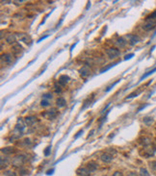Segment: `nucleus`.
<instances>
[{"label": "nucleus", "mask_w": 156, "mask_h": 176, "mask_svg": "<svg viewBox=\"0 0 156 176\" xmlns=\"http://www.w3.org/2000/svg\"><path fill=\"white\" fill-rule=\"evenodd\" d=\"M25 162V157L23 155H18V156H16V157L13 159L12 161V164L14 166H21Z\"/></svg>", "instance_id": "1"}, {"label": "nucleus", "mask_w": 156, "mask_h": 176, "mask_svg": "<svg viewBox=\"0 0 156 176\" xmlns=\"http://www.w3.org/2000/svg\"><path fill=\"white\" fill-rule=\"evenodd\" d=\"M155 26H156V20H154V19L152 18H147L146 21L144 23V25H143V29L145 30V31H149L151 29H153Z\"/></svg>", "instance_id": "2"}, {"label": "nucleus", "mask_w": 156, "mask_h": 176, "mask_svg": "<svg viewBox=\"0 0 156 176\" xmlns=\"http://www.w3.org/2000/svg\"><path fill=\"white\" fill-rule=\"evenodd\" d=\"M43 116H44L45 118H47L48 120H52V118H56L57 110L56 109H54V108H52L51 110H48V111H46L44 114H43Z\"/></svg>", "instance_id": "3"}, {"label": "nucleus", "mask_w": 156, "mask_h": 176, "mask_svg": "<svg viewBox=\"0 0 156 176\" xmlns=\"http://www.w3.org/2000/svg\"><path fill=\"white\" fill-rule=\"evenodd\" d=\"M107 55L110 59H114L116 57H118L119 55V51L116 48H109L108 50L106 51Z\"/></svg>", "instance_id": "4"}, {"label": "nucleus", "mask_w": 156, "mask_h": 176, "mask_svg": "<svg viewBox=\"0 0 156 176\" xmlns=\"http://www.w3.org/2000/svg\"><path fill=\"white\" fill-rule=\"evenodd\" d=\"M77 175L79 176H90L91 175V171L88 170L87 168H79L78 170H76Z\"/></svg>", "instance_id": "5"}, {"label": "nucleus", "mask_w": 156, "mask_h": 176, "mask_svg": "<svg viewBox=\"0 0 156 176\" xmlns=\"http://www.w3.org/2000/svg\"><path fill=\"white\" fill-rule=\"evenodd\" d=\"M24 130H25V125L24 123H23V121L21 120H19L17 125H16V131H18L20 135H22V133H23Z\"/></svg>", "instance_id": "6"}, {"label": "nucleus", "mask_w": 156, "mask_h": 176, "mask_svg": "<svg viewBox=\"0 0 156 176\" xmlns=\"http://www.w3.org/2000/svg\"><path fill=\"white\" fill-rule=\"evenodd\" d=\"M127 38L129 40V42L131 45H135L140 42V38L136 35H127Z\"/></svg>", "instance_id": "7"}, {"label": "nucleus", "mask_w": 156, "mask_h": 176, "mask_svg": "<svg viewBox=\"0 0 156 176\" xmlns=\"http://www.w3.org/2000/svg\"><path fill=\"white\" fill-rule=\"evenodd\" d=\"M79 72H80V74H81L82 77H87V76L90 75L91 70H90V68H88L87 66H84L79 70Z\"/></svg>", "instance_id": "8"}, {"label": "nucleus", "mask_w": 156, "mask_h": 176, "mask_svg": "<svg viewBox=\"0 0 156 176\" xmlns=\"http://www.w3.org/2000/svg\"><path fill=\"white\" fill-rule=\"evenodd\" d=\"M100 159H101V161L104 162V163H110V162L112 161V156H111L110 154H108V153H103V154L100 156Z\"/></svg>", "instance_id": "9"}, {"label": "nucleus", "mask_w": 156, "mask_h": 176, "mask_svg": "<svg viewBox=\"0 0 156 176\" xmlns=\"http://www.w3.org/2000/svg\"><path fill=\"white\" fill-rule=\"evenodd\" d=\"M69 81V77L67 75H62L59 77V84L62 85V86H65L68 82Z\"/></svg>", "instance_id": "10"}, {"label": "nucleus", "mask_w": 156, "mask_h": 176, "mask_svg": "<svg viewBox=\"0 0 156 176\" xmlns=\"http://www.w3.org/2000/svg\"><path fill=\"white\" fill-rule=\"evenodd\" d=\"M1 60L7 64L11 63L12 62V55L11 54H3L1 57Z\"/></svg>", "instance_id": "11"}, {"label": "nucleus", "mask_w": 156, "mask_h": 176, "mask_svg": "<svg viewBox=\"0 0 156 176\" xmlns=\"http://www.w3.org/2000/svg\"><path fill=\"white\" fill-rule=\"evenodd\" d=\"M87 168L90 170L91 172H93L94 170H96L97 164L94 163V162H90V163H88V164H87Z\"/></svg>", "instance_id": "12"}, {"label": "nucleus", "mask_w": 156, "mask_h": 176, "mask_svg": "<svg viewBox=\"0 0 156 176\" xmlns=\"http://www.w3.org/2000/svg\"><path fill=\"white\" fill-rule=\"evenodd\" d=\"M36 121H37V120H36L35 116H27L25 118V123L28 124V125H33Z\"/></svg>", "instance_id": "13"}, {"label": "nucleus", "mask_w": 156, "mask_h": 176, "mask_svg": "<svg viewBox=\"0 0 156 176\" xmlns=\"http://www.w3.org/2000/svg\"><path fill=\"white\" fill-rule=\"evenodd\" d=\"M16 40H17V37L15 36V35H13V34H10L8 37L6 38V42L8 44H15L16 42Z\"/></svg>", "instance_id": "14"}, {"label": "nucleus", "mask_w": 156, "mask_h": 176, "mask_svg": "<svg viewBox=\"0 0 156 176\" xmlns=\"http://www.w3.org/2000/svg\"><path fill=\"white\" fill-rule=\"evenodd\" d=\"M115 44L117 45V46H119V47H124L125 44H126V42H125L124 40L122 38H119L117 40H116V42H115Z\"/></svg>", "instance_id": "15"}, {"label": "nucleus", "mask_w": 156, "mask_h": 176, "mask_svg": "<svg viewBox=\"0 0 156 176\" xmlns=\"http://www.w3.org/2000/svg\"><path fill=\"white\" fill-rule=\"evenodd\" d=\"M66 100H65V98H63V97H59L56 101V104L58 107L62 108V107H65L66 106Z\"/></svg>", "instance_id": "16"}, {"label": "nucleus", "mask_w": 156, "mask_h": 176, "mask_svg": "<svg viewBox=\"0 0 156 176\" xmlns=\"http://www.w3.org/2000/svg\"><path fill=\"white\" fill-rule=\"evenodd\" d=\"M19 38H20L22 42H24L25 44L30 42V38H29L26 34H19Z\"/></svg>", "instance_id": "17"}, {"label": "nucleus", "mask_w": 156, "mask_h": 176, "mask_svg": "<svg viewBox=\"0 0 156 176\" xmlns=\"http://www.w3.org/2000/svg\"><path fill=\"white\" fill-rule=\"evenodd\" d=\"M8 164H9V160H8V158L5 157V159H4V157H1V168L3 170L4 168H6Z\"/></svg>", "instance_id": "18"}, {"label": "nucleus", "mask_w": 156, "mask_h": 176, "mask_svg": "<svg viewBox=\"0 0 156 176\" xmlns=\"http://www.w3.org/2000/svg\"><path fill=\"white\" fill-rule=\"evenodd\" d=\"M1 152H2V153H5V154H11V153L14 152V148H13V147H6V148L1 149Z\"/></svg>", "instance_id": "19"}, {"label": "nucleus", "mask_w": 156, "mask_h": 176, "mask_svg": "<svg viewBox=\"0 0 156 176\" xmlns=\"http://www.w3.org/2000/svg\"><path fill=\"white\" fill-rule=\"evenodd\" d=\"M156 71V68L154 69H152V70H150V71H148V72H147V73H145V74H144V75L142 76V78H141V81H142V80H144V78H146V77H147V76H149V75H151V74H152V73H154V72H155Z\"/></svg>", "instance_id": "20"}, {"label": "nucleus", "mask_w": 156, "mask_h": 176, "mask_svg": "<svg viewBox=\"0 0 156 176\" xmlns=\"http://www.w3.org/2000/svg\"><path fill=\"white\" fill-rule=\"evenodd\" d=\"M140 176H149V173L145 168H141L140 170Z\"/></svg>", "instance_id": "21"}, {"label": "nucleus", "mask_w": 156, "mask_h": 176, "mask_svg": "<svg viewBox=\"0 0 156 176\" xmlns=\"http://www.w3.org/2000/svg\"><path fill=\"white\" fill-rule=\"evenodd\" d=\"M152 121H153V118H150V116H146V118H144V122L145 124H147V125H149L152 123Z\"/></svg>", "instance_id": "22"}, {"label": "nucleus", "mask_w": 156, "mask_h": 176, "mask_svg": "<svg viewBox=\"0 0 156 176\" xmlns=\"http://www.w3.org/2000/svg\"><path fill=\"white\" fill-rule=\"evenodd\" d=\"M41 104H42V106H44V107H47V106H49L50 105L49 101L47 100V99H43Z\"/></svg>", "instance_id": "23"}, {"label": "nucleus", "mask_w": 156, "mask_h": 176, "mask_svg": "<svg viewBox=\"0 0 156 176\" xmlns=\"http://www.w3.org/2000/svg\"><path fill=\"white\" fill-rule=\"evenodd\" d=\"M115 64H111L110 66H106V68H102V69H101V70H100V72H101V73H103L104 71H107L108 69H110V68H112V66H114Z\"/></svg>", "instance_id": "24"}, {"label": "nucleus", "mask_w": 156, "mask_h": 176, "mask_svg": "<svg viewBox=\"0 0 156 176\" xmlns=\"http://www.w3.org/2000/svg\"><path fill=\"white\" fill-rule=\"evenodd\" d=\"M4 176H16V173H15L13 170H8V171L5 172Z\"/></svg>", "instance_id": "25"}, {"label": "nucleus", "mask_w": 156, "mask_h": 176, "mask_svg": "<svg viewBox=\"0 0 156 176\" xmlns=\"http://www.w3.org/2000/svg\"><path fill=\"white\" fill-rule=\"evenodd\" d=\"M150 168H151V170H152L156 171V161H154V162H151V163H150Z\"/></svg>", "instance_id": "26"}, {"label": "nucleus", "mask_w": 156, "mask_h": 176, "mask_svg": "<svg viewBox=\"0 0 156 176\" xmlns=\"http://www.w3.org/2000/svg\"><path fill=\"white\" fill-rule=\"evenodd\" d=\"M50 150H51V146L46 147V149L44 150V155H45V156H48V155L50 154Z\"/></svg>", "instance_id": "27"}, {"label": "nucleus", "mask_w": 156, "mask_h": 176, "mask_svg": "<svg viewBox=\"0 0 156 176\" xmlns=\"http://www.w3.org/2000/svg\"><path fill=\"white\" fill-rule=\"evenodd\" d=\"M119 80H118V81L117 82H115V83H114V84H113V85H111V86H110V87H108V88H106V92H109V90H111V88H113V87H114V86H115V85H116V84H118V83H119Z\"/></svg>", "instance_id": "28"}, {"label": "nucleus", "mask_w": 156, "mask_h": 176, "mask_svg": "<svg viewBox=\"0 0 156 176\" xmlns=\"http://www.w3.org/2000/svg\"><path fill=\"white\" fill-rule=\"evenodd\" d=\"M51 98H52V95L49 94H46L44 95V99H51Z\"/></svg>", "instance_id": "29"}, {"label": "nucleus", "mask_w": 156, "mask_h": 176, "mask_svg": "<svg viewBox=\"0 0 156 176\" xmlns=\"http://www.w3.org/2000/svg\"><path fill=\"white\" fill-rule=\"evenodd\" d=\"M55 92H56V94L61 92V88H60V87H58L57 85H55Z\"/></svg>", "instance_id": "30"}, {"label": "nucleus", "mask_w": 156, "mask_h": 176, "mask_svg": "<svg viewBox=\"0 0 156 176\" xmlns=\"http://www.w3.org/2000/svg\"><path fill=\"white\" fill-rule=\"evenodd\" d=\"M147 18H152V19L156 18V11H155V12H154V13H152V14H151V16H148Z\"/></svg>", "instance_id": "31"}, {"label": "nucleus", "mask_w": 156, "mask_h": 176, "mask_svg": "<svg viewBox=\"0 0 156 176\" xmlns=\"http://www.w3.org/2000/svg\"><path fill=\"white\" fill-rule=\"evenodd\" d=\"M134 56V54L132 53V54H128V55H126L125 56V58H124V60H128V59H131L132 57Z\"/></svg>", "instance_id": "32"}, {"label": "nucleus", "mask_w": 156, "mask_h": 176, "mask_svg": "<svg viewBox=\"0 0 156 176\" xmlns=\"http://www.w3.org/2000/svg\"><path fill=\"white\" fill-rule=\"evenodd\" d=\"M113 176H122V174H121V172H119V171H116V172H114Z\"/></svg>", "instance_id": "33"}, {"label": "nucleus", "mask_w": 156, "mask_h": 176, "mask_svg": "<svg viewBox=\"0 0 156 176\" xmlns=\"http://www.w3.org/2000/svg\"><path fill=\"white\" fill-rule=\"evenodd\" d=\"M53 171H54V170H47V172H46V174H47V175H50V174H53Z\"/></svg>", "instance_id": "34"}, {"label": "nucleus", "mask_w": 156, "mask_h": 176, "mask_svg": "<svg viewBox=\"0 0 156 176\" xmlns=\"http://www.w3.org/2000/svg\"><path fill=\"white\" fill-rule=\"evenodd\" d=\"M82 133H83V130H80V131H79V132L77 133V135H76V136H75V138H78V137H79V136H80V135H81Z\"/></svg>", "instance_id": "35"}, {"label": "nucleus", "mask_w": 156, "mask_h": 176, "mask_svg": "<svg viewBox=\"0 0 156 176\" xmlns=\"http://www.w3.org/2000/svg\"><path fill=\"white\" fill-rule=\"evenodd\" d=\"M127 176H137V174H136L135 172H129Z\"/></svg>", "instance_id": "36"}, {"label": "nucleus", "mask_w": 156, "mask_h": 176, "mask_svg": "<svg viewBox=\"0 0 156 176\" xmlns=\"http://www.w3.org/2000/svg\"><path fill=\"white\" fill-rule=\"evenodd\" d=\"M155 128H156V124H155Z\"/></svg>", "instance_id": "37"}, {"label": "nucleus", "mask_w": 156, "mask_h": 176, "mask_svg": "<svg viewBox=\"0 0 156 176\" xmlns=\"http://www.w3.org/2000/svg\"><path fill=\"white\" fill-rule=\"evenodd\" d=\"M105 176H106V175H105Z\"/></svg>", "instance_id": "38"}]
</instances>
